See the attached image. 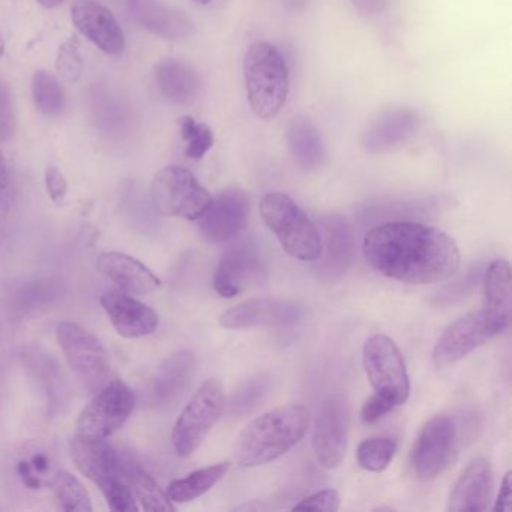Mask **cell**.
Returning a JSON list of instances; mask_svg holds the SVG:
<instances>
[{
  "instance_id": "8d00e7d4",
  "label": "cell",
  "mask_w": 512,
  "mask_h": 512,
  "mask_svg": "<svg viewBox=\"0 0 512 512\" xmlns=\"http://www.w3.org/2000/svg\"><path fill=\"white\" fill-rule=\"evenodd\" d=\"M14 209V187L10 169L4 158L0 157V235L10 226Z\"/></svg>"
},
{
  "instance_id": "5bb4252c",
  "label": "cell",
  "mask_w": 512,
  "mask_h": 512,
  "mask_svg": "<svg viewBox=\"0 0 512 512\" xmlns=\"http://www.w3.org/2000/svg\"><path fill=\"white\" fill-rule=\"evenodd\" d=\"M251 202L247 191L230 187L212 197L211 206L199 218V230L206 241L223 244L244 230L250 217Z\"/></svg>"
},
{
  "instance_id": "d6986e66",
  "label": "cell",
  "mask_w": 512,
  "mask_h": 512,
  "mask_svg": "<svg viewBox=\"0 0 512 512\" xmlns=\"http://www.w3.org/2000/svg\"><path fill=\"white\" fill-rule=\"evenodd\" d=\"M494 473L490 461L478 457L466 467L449 497L448 511L481 512L490 508Z\"/></svg>"
},
{
  "instance_id": "5b68a950",
  "label": "cell",
  "mask_w": 512,
  "mask_h": 512,
  "mask_svg": "<svg viewBox=\"0 0 512 512\" xmlns=\"http://www.w3.org/2000/svg\"><path fill=\"white\" fill-rule=\"evenodd\" d=\"M362 365L374 395L392 409L403 406L410 397V379L403 353L388 335H371L362 347Z\"/></svg>"
},
{
  "instance_id": "f546056e",
  "label": "cell",
  "mask_w": 512,
  "mask_h": 512,
  "mask_svg": "<svg viewBox=\"0 0 512 512\" xmlns=\"http://www.w3.org/2000/svg\"><path fill=\"white\" fill-rule=\"evenodd\" d=\"M485 307L509 313L511 308V266L497 259L488 266L484 277Z\"/></svg>"
},
{
  "instance_id": "f35d334b",
  "label": "cell",
  "mask_w": 512,
  "mask_h": 512,
  "mask_svg": "<svg viewBox=\"0 0 512 512\" xmlns=\"http://www.w3.org/2000/svg\"><path fill=\"white\" fill-rule=\"evenodd\" d=\"M295 511H326V512H335L340 509V496H338L337 491L331 490H322L317 491V493L311 494V496L305 497L301 502L296 503L293 506Z\"/></svg>"
},
{
  "instance_id": "9a60e30c",
  "label": "cell",
  "mask_w": 512,
  "mask_h": 512,
  "mask_svg": "<svg viewBox=\"0 0 512 512\" xmlns=\"http://www.w3.org/2000/svg\"><path fill=\"white\" fill-rule=\"evenodd\" d=\"M421 127V115L415 107L392 106L377 113L362 131L361 145L368 154H388L406 145Z\"/></svg>"
},
{
  "instance_id": "e0dca14e",
  "label": "cell",
  "mask_w": 512,
  "mask_h": 512,
  "mask_svg": "<svg viewBox=\"0 0 512 512\" xmlns=\"http://www.w3.org/2000/svg\"><path fill=\"white\" fill-rule=\"evenodd\" d=\"M71 20L77 31L101 52L109 56H121L124 53V31L109 8L95 0H77L71 7Z\"/></svg>"
},
{
  "instance_id": "7bdbcfd3",
  "label": "cell",
  "mask_w": 512,
  "mask_h": 512,
  "mask_svg": "<svg viewBox=\"0 0 512 512\" xmlns=\"http://www.w3.org/2000/svg\"><path fill=\"white\" fill-rule=\"evenodd\" d=\"M281 5H283L286 10L289 11H301L307 7L308 0H280Z\"/></svg>"
},
{
  "instance_id": "ee69618b",
  "label": "cell",
  "mask_w": 512,
  "mask_h": 512,
  "mask_svg": "<svg viewBox=\"0 0 512 512\" xmlns=\"http://www.w3.org/2000/svg\"><path fill=\"white\" fill-rule=\"evenodd\" d=\"M41 7L47 8V10H55L64 0H37Z\"/></svg>"
},
{
  "instance_id": "ba28073f",
  "label": "cell",
  "mask_w": 512,
  "mask_h": 512,
  "mask_svg": "<svg viewBox=\"0 0 512 512\" xmlns=\"http://www.w3.org/2000/svg\"><path fill=\"white\" fill-rule=\"evenodd\" d=\"M226 407L224 388L218 380H206L182 410L172 431V443L179 457L187 458L202 445Z\"/></svg>"
},
{
  "instance_id": "60d3db41",
  "label": "cell",
  "mask_w": 512,
  "mask_h": 512,
  "mask_svg": "<svg viewBox=\"0 0 512 512\" xmlns=\"http://www.w3.org/2000/svg\"><path fill=\"white\" fill-rule=\"evenodd\" d=\"M392 410L394 409H392L386 401H383L382 398L373 394L367 401H365L364 406H362L361 418L365 424H374V422L382 419L383 416L391 413Z\"/></svg>"
},
{
  "instance_id": "484cf974",
  "label": "cell",
  "mask_w": 512,
  "mask_h": 512,
  "mask_svg": "<svg viewBox=\"0 0 512 512\" xmlns=\"http://www.w3.org/2000/svg\"><path fill=\"white\" fill-rule=\"evenodd\" d=\"M284 139L293 161L301 169L313 172L325 164L326 148L322 133L308 116H293L287 124Z\"/></svg>"
},
{
  "instance_id": "52a82bcc",
  "label": "cell",
  "mask_w": 512,
  "mask_h": 512,
  "mask_svg": "<svg viewBox=\"0 0 512 512\" xmlns=\"http://www.w3.org/2000/svg\"><path fill=\"white\" fill-rule=\"evenodd\" d=\"M151 199L163 217L197 221L211 206L212 196L196 176L181 166H167L152 179Z\"/></svg>"
},
{
  "instance_id": "2e32d148",
  "label": "cell",
  "mask_w": 512,
  "mask_h": 512,
  "mask_svg": "<svg viewBox=\"0 0 512 512\" xmlns=\"http://www.w3.org/2000/svg\"><path fill=\"white\" fill-rule=\"evenodd\" d=\"M304 305L290 299L251 298L239 302L220 317L224 329H248L259 326H290L301 322Z\"/></svg>"
},
{
  "instance_id": "d6a6232c",
  "label": "cell",
  "mask_w": 512,
  "mask_h": 512,
  "mask_svg": "<svg viewBox=\"0 0 512 512\" xmlns=\"http://www.w3.org/2000/svg\"><path fill=\"white\" fill-rule=\"evenodd\" d=\"M178 127L185 143V155L191 160H202L214 146V133L211 128L191 116L179 118Z\"/></svg>"
},
{
  "instance_id": "e575fe53",
  "label": "cell",
  "mask_w": 512,
  "mask_h": 512,
  "mask_svg": "<svg viewBox=\"0 0 512 512\" xmlns=\"http://www.w3.org/2000/svg\"><path fill=\"white\" fill-rule=\"evenodd\" d=\"M56 70L65 82H79L85 70V62L80 53V41L76 37L70 38L59 47Z\"/></svg>"
},
{
  "instance_id": "d590c367",
  "label": "cell",
  "mask_w": 512,
  "mask_h": 512,
  "mask_svg": "<svg viewBox=\"0 0 512 512\" xmlns=\"http://www.w3.org/2000/svg\"><path fill=\"white\" fill-rule=\"evenodd\" d=\"M107 505L115 512H136L137 503L130 485L124 478L110 479L98 485Z\"/></svg>"
},
{
  "instance_id": "8992f818",
  "label": "cell",
  "mask_w": 512,
  "mask_h": 512,
  "mask_svg": "<svg viewBox=\"0 0 512 512\" xmlns=\"http://www.w3.org/2000/svg\"><path fill=\"white\" fill-rule=\"evenodd\" d=\"M509 325V313L481 308L466 314L448 326L437 340L433 361L437 367H448L466 358L479 347L502 334Z\"/></svg>"
},
{
  "instance_id": "9c48e42d",
  "label": "cell",
  "mask_w": 512,
  "mask_h": 512,
  "mask_svg": "<svg viewBox=\"0 0 512 512\" xmlns=\"http://www.w3.org/2000/svg\"><path fill=\"white\" fill-rule=\"evenodd\" d=\"M56 335L68 365L88 391H100L110 382L109 352L92 332L79 323L62 322Z\"/></svg>"
},
{
  "instance_id": "3957f363",
  "label": "cell",
  "mask_w": 512,
  "mask_h": 512,
  "mask_svg": "<svg viewBox=\"0 0 512 512\" xmlns=\"http://www.w3.org/2000/svg\"><path fill=\"white\" fill-rule=\"evenodd\" d=\"M244 82L251 112L271 121L280 115L289 97V70L277 47L257 41L244 56Z\"/></svg>"
},
{
  "instance_id": "ac0fdd59",
  "label": "cell",
  "mask_w": 512,
  "mask_h": 512,
  "mask_svg": "<svg viewBox=\"0 0 512 512\" xmlns=\"http://www.w3.org/2000/svg\"><path fill=\"white\" fill-rule=\"evenodd\" d=\"M110 323L124 338H142L158 328V314L149 305L122 290H110L100 299Z\"/></svg>"
},
{
  "instance_id": "f6af8a7d",
  "label": "cell",
  "mask_w": 512,
  "mask_h": 512,
  "mask_svg": "<svg viewBox=\"0 0 512 512\" xmlns=\"http://www.w3.org/2000/svg\"><path fill=\"white\" fill-rule=\"evenodd\" d=\"M5 52V41H4V35H2V32H0V58L4 56Z\"/></svg>"
},
{
  "instance_id": "1f68e13d",
  "label": "cell",
  "mask_w": 512,
  "mask_h": 512,
  "mask_svg": "<svg viewBox=\"0 0 512 512\" xmlns=\"http://www.w3.org/2000/svg\"><path fill=\"white\" fill-rule=\"evenodd\" d=\"M35 106L47 116L59 115L64 110L65 94L61 83L53 74L38 71L32 79Z\"/></svg>"
},
{
  "instance_id": "277c9868",
  "label": "cell",
  "mask_w": 512,
  "mask_h": 512,
  "mask_svg": "<svg viewBox=\"0 0 512 512\" xmlns=\"http://www.w3.org/2000/svg\"><path fill=\"white\" fill-rule=\"evenodd\" d=\"M260 215L283 250L301 262H317L323 239L316 224L284 193H268L260 200Z\"/></svg>"
},
{
  "instance_id": "ab89813d",
  "label": "cell",
  "mask_w": 512,
  "mask_h": 512,
  "mask_svg": "<svg viewBox=\"0 0 512 512\" xmlns=\"http://www.w3.org/2000/svg\"><path fill=\"white\" fill-rule=\"evenodd\" d=\"M44 181H46L47 193H49L52 202L56 205H62L68 194V182L65 176L62 175L61 170L55 166L47 167Z\"/></svg>"
},
{
  "instance_id": "8fae6325",
  "label": "cell",
  "mask_w": 512,
  "mask_h": 512,
  "mask_svg": "<svg viewBox=\"0 0 512 512\" xmlns=\"http://www.w3.org/2000/svg\"><path fill=\"white\" fill-rule=\"evenodd\" d=\"M136 407L133 391L121 380H110L86 404L76 424V436L107 439L130 418Z\"/></svg>"
},
{
  "instance_id": "836d02e7",
  "label": "cell",
  "mask_w": 512,
  "mask_h": 512,
  "mask_svg": "<svg viewBox=\"0 0 512 512\" xmlns=\"http://www.w3.org/2000/svg\"><path fill=\"white\" fill-rule=\"evenodd\" d=\"M271 389V379L266 376L254 377L239 388L230 401L232 415H247L256 409Z\"/></svg>"
},
{
  "instance_id": "44dd1931",
  "label": "cell",
  "mask_w": 512,
  "mask_h": 512,
  "mask_svg": "<svg viewBox=\"0 0 512 512\" xmlns=\"http://www.w3.org/2000/svg\"><path fill=\"white\" fill-rule=\"evenodd\" d=\"M97 269L119 287L133 296H146L160 289L161 280L140 260L116 251L101 253Z\"/></svg>"
},
{
  "instance_id": "cb8c5ba5",
  "label": "cell",
  "mask_w": 512,
  "mask_h": 512,
  "mask_svg": "<svg viewBox=\"0 0 512 512\" xmlns=\"http://www.w3.org/2000/svg\"><path fill=\"white\" fill-rule=\"evenodd\" d=\"M155 82L161 94L179 106L193 104L203 88L202 77L196 68L178 58L161 59L155 65Z\"/></svg>"
},
{
  "instance_id": "7a4b0ae2",
  "label": "cell",
  "mask_w": 512,
  "mask_h": 512,
  "mask_svg": "<svg viewBox=\"0 0 512 512\" xmlns=\"http://www.w3.org/2000/svg\"><path fill=\"white\" fill-rule=\"evenodd\" d=\"M310 427V410L304 404L275 407L250 422L236 439L233 458L241 467L271 463L295 448Z\"/></svg>"
},
{
  "instance_id": "ffe728a7",
  "label": "cell",
  "mask_w": 512,
  "mask_h": 512,
  "mask_svg": "<svg viewBox=\"0 0 512 512\" xmlns=\"http://www.w3.org/2000/svg\"><path fill=\"white\" fill-rule=\"evenodd\" d=\"M71 455L77 469L97 485L124 478V460L106 439L76 436L71 440Z\"/></svg>"
},
{
  "instance_id": "4fadbf2b",
  "label": "cell",
  "mask_w": 512,
  "mask_h": 512,
  "mask_svg": "<svg viewBox=\"0 0 512 512\" xmlns=\"http://www.w3.org/2000/svg\"><path fill=\"white\" fill-rule=\"evenodd\" d=\"M268 278V266L262 250L253 241L229 248L221 257L214 275V289L221 298L232 299Z\"/></svg>"
},
{
  "instance_id": "6da1fadb",
  "label": "cell",
  "mask_w": 512,
  "mask_h": 512,
  "mask_svg": "<svg viewBox=\"0 0 512 512\" xmlns=\"http://www.w3.org/2000/svg\"><path fill=\"white\" fill-rule=\"evenodd\" d=\"M362 248L371 268L398 283H440L460 269V251L454 239L443 230L415 221H388L373 227Z\"/></svg>"
},
{
  "instance_id": "30bf717a",
  "label": "cell",
  "mask_w": 512,
  "mask_h": 512,
  "mask_svg": "<svg viewBox=\"0 0 512 512\" xmlns=\"http://www.w3.org/2000/svg\"><path fill=\"white\" fill-rule=\"evenodd\" d=\"M460 431L457 422L448 415L428 419L419 431L412 451V466L421 481H433L442 476L457 460Z\"/></svg>"
},
{
  "instance_id": "74e56055",
  "label": "cell",
  "mask_w": 512,
  "mask_h": 512,
  "mask_svg": "<svg viewBox=\"0 0 512 512\" xmlns=\"http://www.w3.org/2000/svg\"><path fill=\"white\" fill-rule=\"evenodd\" d=\"M16 131L13 97L4 79H0V140L8 142Z\"/></svg>"
},
{
  "instance_id": "d4e9b609",
  "label": "cell",
  "mask_w": 512,
  "mask_h": 512,
  "mask_svg": "<svg viewBox=\"0 0 512 512\" xmlns=\"http://www.w3.org/2000/svg\"><path fill=\"white\" fill-rule=\"evenodd\" d=\"M196 370V355L191 350H179L158 367L151 383L149 400L152 406H166L182 394Z\"/></svg>"
},
{
  "instance_id": "7c38bea8",
  "label": "cell",
  "mask_w": 512,
  "mask_h": 512,
  "mask_svg": "<svg viewBox=\"0 0 512 512\" xmlns=\"http://www.w3.org/2000/svg\"><path fill=\"white\" fill-rule=\"evenodd\" d=\"M349 400L340 392L329 394L320 404L313 430V449L320 466L335 469L344 460L349 442Z\"/></svg>"
},
{
  "instance_id": "83f0119b",
  "label": "cell",
  "mask_w": 512,
  "mask_h": 512,
  "mask_svg": "<svg viewBox=\"0 0 512 512\" xmlns=\"http://www.w3.org/2000/svg\"><path fill=\"white\" fill-rule=\"evenodd\" d=\"M124 479L145 511H175L170 497L139 464L124 460Z\"/></svg>"
},
{
  "instance_id": "603a6c76",
  "label": "cell",
  "mask_w": 512,
  "mask_h": 512,
  "mask_svg": "<svg viewBox=\"0 0 512 512\" xmlns=\"http://www.w3.org/2000/svg\"><path fill=\"white\" fill-rule=\"evenodd\" d=\"M131 14L137 23L166 40H187L194 34L191 17L160 0H130Z\"/></svg>"
},
{
  "instance_id": "b9f144b4",
  "label": "cell",
  "mask_w": 512,
  "mask_h": 512,
  "mask_svg": "<svg viewBox=\"0 0 512 512\" xmlns=\"http://www.w3.org/2000/svg\"><path fill=\"white\" fill-rule=\"evenodd\" d=\"M512 509V472H506L500 484L499 496H497L494 511L511 512Z\"/></svg>"
},
{
  "instance_id": "7402d4cb",
  "label": "cell",
  "mask_w": 512,
  "mask_h": 512,
  "mask_svg": "<svg viewBox=\"0 0 512 512\" xmlns=\"http://www.w3.org/2000/svg\"><path fill=\"white\" fill-rule=\"evenodd\" d=\"M322 227L325 230V245H322L320 259L323 262L319 265V272L323 278L337 280L346 274L355 256L352 226L341 215L331 214L322 218Z\"/></svg>"
},
{
  "instance_id": "4dcf8cb0",
  "label": "cell",
  "mask_w": 512,
  "mask_h": 512,
  "mask_svg": "<svg viewBox=\"0 0 512 512\" xmlns=\"http://www.w3.org/2000/svg\"><path fill=\"white\" fill-rule=\"evenodd\" d=\"M398 440L391 436L371 437L359 443L356 458L367 472L380 473L388 469L397 454Z\"/></svg>"
},
{
  "instance_id": "bcb514c9",
  "label": "cell",
  "mask_w": 512,
  "mask_h": 512,
  "mask_svg": "<svg viewBox=\"0 0 512 512\" xmlns=\"http://www.w3.org/2000/svg\"><path fill=\"white\" fill-rule=\"evenodd\" d=\"M193 2L194 4L203 5V7H205V5L211 4L212 0H193Z\"/></svg>"
},
{
  "instance_id": "4316f807",
  "label": "cell",
  "mask_w": 512,
  "mask_h": 512,
  "mask_svg": "<svg viewBox=\"0 0 512 512\" xmlns=\"http://www.w3.org/2000/svg\"><path fill=\"white\" fill-rule=\"evenodd\" d=\"M232 461H220L212 466L194 470L185 478L175 479L167 488V496L173 503H188L211 491L229 472Z\"/></svg>"
},
{
  "instance_id": "f1b7e54d",
  "label": "cell",
  "mask_w": 512,
  "mask_h": 512,
  "mask_svg": "<svg viewBox=\"0 0 512 512\" xmlns=\"http://www.w3.org/2000/svg\"><path fill=\"white\" fill-rule=\"evenodd\" d=\"M56 508L64 512L94 511L91 496L83 482L70 472L56 473L52 481Z\"/></svg>"
}]
</instances>
